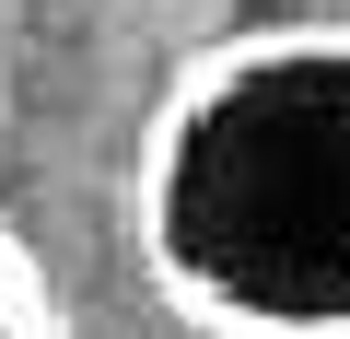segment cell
I'll return each instance as SVG.
<instances>
[{"label":"cell","instance_id":"obj_1","mask_svg":"<svg viewBox=\"0 0 350 339\" xmlns=\"http://www.w3.org/2000/svg\"><path fill=\"white\" fill-rule=\"evenodd\" d=\"M0 339H59V304L36 292V269H24L12 234H0Z\"/></svg>","mask_w":350,"mask_h":339}]
</instances>
